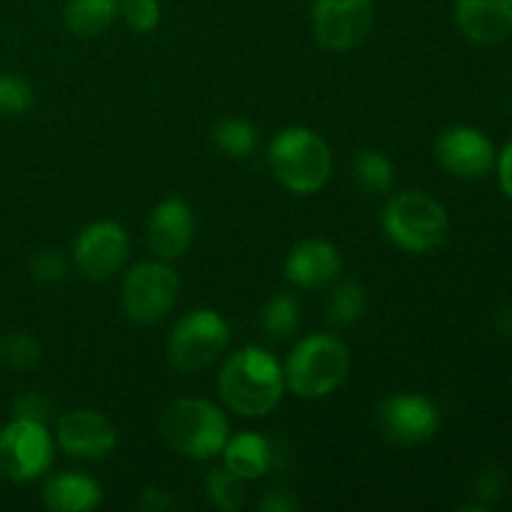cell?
<instances>
[{
	"instance_id": "3957f363",
	"label": "cell",
	"mask_w": 512,
	"mask_h": 512,
	"mask_svg": "<svg viewBox=\"0 0 512 512\" xmlns=\"http://www.w3.org/2000/svg\"><path fill=\"white\" fill-rule=\"evenodd\" d=\"M268 165L285 190L315 195L333 175V153L320 133L305 125H288L268 145Z\"/></svg>"
},
{
	"instance_id": "f546056e",
	"label": "cell",
	"mask_w": 512,
	"mask_h": 512,
	"mask_svg": "<svg viewBox=\"0 0 512 512\" xmlns=\"http://www.w3.org/2000/svg\"><path fill=\"white\" fill-rule=\"evenodd\" d=\"M13 418L38 420L48 425L50 420V400L40 393H25L13 403Z\"/></svg>"
},
{
	"instance_id": "4dcf8cb0",
	"label": "cell",
	"mask_w": 512,
	"mask_h": 512,
	"mask_svg": "<svg viewBox=\"0 0 512 512\" xmlns=\"http://www.w3.org/2000/svg\"><path fill=\"white\" fill-rule=\"evenodd\" d=\"M303 508L298 493L288 485H275V488L265 490L263 500H260V510L263 512H298Z\"/></svg>"
},
{
	"instance_id": "277c9868",
	"label": "cell",
	"mask_w": 512,
	"mask_h": 512,
	"mask_svg": "<svg viewBox=\"0 0 512 512\" xmlns=\"http://www.w3.org/2000/svg\"><path fill=\"white\" fill-rule=\"evenodd\" d=\"M283 370L285 385L298 398H330L348 380L350 350L335 333H310L295 343Z\"/></svg>"
},
{
	"instance_id": "44dd1931",
	"label": "cell",
	"mask_w": 512,
	"mask_h": 512,
	"mask_svg": "<svg viewBox=\"0 0 512 512\" xmlns=\"http://www.w3.org/2000/svg\"><path fill=\"white\" fill-rule=\"evenodd\" d=\"M260 328L270 340H288L300 328V303L293 293H273L260 308Z\"/></svg>"
},
{
	"instance_id": "9a60e30c",
	"label": "cell",
	"mask_w": 512,
	"mask_h": 512,
	"mask_svg": "<svg viewBox=\"0 0 512 512\" xmlns=\"http://www.w3.org/2000/svg\"><path fill=\"white\" fill-rule=\"evenodd\" d=\"M283 273L295 288H330L343 273V255L330 240H303L288 253Z\"/></svg>"
},
{
	"instance_id": "7c38bea8",
	"label": "cell",
	"mask_w": 512,
	"mask_h": 512,
	"mask_svg": "<svg viewBox=\"0 0 512 512\" xmlns=\"http://www.w3.org/2000/svg\"><path fill=\"white\" fill-rule=\"evenodd\" d=\"M435 160L445 173L460 180H480L495 170V143L473 125H450L435 140Z\"/></svg>"
},
{
	"instance_id": "d6986e66",
	"label": "cell",
	"mask_w": 512,
	"mask_h": 512,
	"mask_svg": "<svg viewBox=\"0 0 512 512\" xmlns=\"http://www.w3.org/2000/svg\"><path fill=\"white\" fill-rule=\"evenodd\" d=\"M118 20V0H68L63 23L78 38H98Z\"/></svg>"
},
{
	"instance_id": "5bb4252c",
	"label": "cell",
	"mask_w": 512,
	"mask_h": 512,
	"mask_svg": "<svg viewBox=\"0 0 512 512\" xmlns=\"http://www.w3.org/2000/svg\"><path fill=\"white\" fill-rule=\"evenodd\" d=\"M195 240V213L188 200L165 198L150 210L145 245L158 260H178Z\"/></svg>"
},
{
	"instance_id": "4fadbf2b",
	"label": "cell",
	"mask_w": 512,
	"mask_h": 512,
	"mask_svg": "<svg viewBox=\"0 0 512 512\" xmlns=\"http://www.w3.org/2000/svg\"><path fill=\"white\" fill-rule=\"evenodd\" d=\"M55 443L75 460H105L118 445L115 425L103 413L90 408L68 410L55 423Z\"/></svg>"
},
{
	"instance_id": "8fae6325",
	"label": "cell",
	"mask_w": 512,
	"mask_h": 512,
	"mask_svg": "<svg viewBox=\"0 0 512 512\" xmlns=\"http://www.w3.org/2000/svg\"><path fill=\"white\" fill-rule=\"evenodd\" d=\"M375 423L388 443L415 448L435 438L440 430V410L425 395L398 393L375 408Z\"/></svg>"
},
{
	"instance_id": "ac0fdd59",
	"label": "cell",
	"mask_w": 512,
	"mask_h": 512,
	"mask_svg": "<svg viewBox=\"0 0 512 512\" xmlns=\"http://www.w3.org/2000/svg\"><path fill=\"white\" fill-rule=\"evenodd\" d=\"M220 455H223L225 468L233 470L245 483L265 478L275 465L273 443L265 435L255 433V430H243L238 435H230Z\"/></svg>"
},
{
	"instance_id": "1f68e13d",
	"label": "cell",
	"mask_w": 512,
	"mask_h": 512,
	"mask_svg": "<svg viewBox=\"0 0 512 512\" xmlns=\"http://www.w3.org/2000/svg\"><path fill=\"white\" fill-rule=\"evenodd\" d=\"M495 175H498V185L505 193V198L512 200V140L503 150H498V160H495Z\"/></svg>"
},
{
	"instance_id": "836d02e7",
	"label": "cell",
	"mask_w": 512,
	"mask_h": 512,
	"mask_svg": "<svg viewBox=\"0 0 512 512\" xmlns=\"http://www.w3.org/2000/svg\"><path fill=\"white\" fill-rule=\"evenodd\" d=\"M495 328H498V333L512 338V308H500L495 313Z\"/></svg>"
},
{
	"instance_id": "7a4b0ae2",
	"label": "cell",
	"mask_w": 512,
	"mask_h": 512,
	"mask_svg": "<svg viewBox=\"0 0 512 512\" xmlns=\"http://www.w3.org/2000/svg\"><path fill=\"white\" fill-rule=\"evenodd\" d=\"M158 433L173 453L205 463L223 453L230 438V420L213 400L178 398L160 413Z\"/></svg>"
},
{
	"instance_id": "7402d4cb",
	"label": "cell",
	"mask_w": 512,
	"mask_h": 512,
	"mask_svg": "<svg viewBox=\"0 0 512 512\" xmlns=\"http://www.w3.org/2000/svg\"><path fill=\"white\" fill-rule=\"evenodd\" d=\"M353 180L365 193H390L395 185L393 160L378 148H360L353 158Z\"/></svg>"
},
{
	"instance_id": "d4e9b609",
	"label": "cell",
	"mask_w": 512,
	"mask_h": 512,
	"mask_svg": "<svg viewBox=\"0 0 512 512\" xmlns=\"http://www.w3.org/2000/svg\"><path fill=\"white\" fill-rule=\"evenodd\" d=\"M43 358L40 343L28 333H10L0 340V363L8 365L10 370H33Z\"/></svg>"
},
{
	"instance_id": "30bf717a",
	"label": "cell",
	"mask_w": 512,
	"mask_h": 512,
	"mask_svg": "<svg viewBox=\"0 0 512 512\" xmlns=\"http://www.w3.org/2000/svg\"><path fill=\"white\" fill-rule=\"evenodd\" d=\"M130 258V235L115 220L85 225L73 243V265L85 280L103 283L115 278Z\"/></svg>"
},
{
	"instance_id": "f1b7e54d",
	"label": "cell",
	"mask_w": 512,
	"mask_h": 512,
	"mask_svg": "<svg viewBox=\"0 0 512 512\" xmlns=\"http://www.w3.org/2000/svg\"><path fill=\"white\" fill-rule=\"evenodd\" d=\"M505 475L503 470H495V468H485L480 470L478 478H475L473 490H475V498L480 500L485 510L493 508L500 498L505 495Z\"/></svg>"
},
{
	"instance_id": "52a82bcc",
	"label": "cell",
	"mask_w": 512,
	"mask_h": 512,
	"mask_svg": "<svg viewBox=\"0 0 512 512\" xmlns=\"http://www.w3.org/2000/svg\"><path fill=\"white\" fill-rule=\"evenodd\" d=\"M180 298V278L168 260H143L125 273L120 285V305L130 323H160L173 313Z\"/></svg>"
},
{
	"instance_id": "9c48e42d",
	"label": "cell",
	"mask_w": 512,
	"mask_h": 512,
	"mask_svg": "<svg viewBox=\"0 0 512 512\" xmlns=\"http://www.w3.org/2000/svg\"><path fill=\"white\" fill-rule=\"evenodd\" d=\"M375 23L373 0H313L310 28L325 50L348 53L370 35Z\"/></svg>"
},
{
	"instance_id": "ba28073f",
	"label": "cell",
	"mask_w": 512,
	"mask_h": 512,
	"mask_svg": "<svg viewBox=\"0 0 512 512\" xmlns=\"http://www.w3.org/2000/svg\"><path fill=\"white\" fill-rule=\"evenodd\" d=\"M55 460V438L48 425L13 418L0 428V480L33 483L43 478Z\"/></svg>"
},
{
	"instance_id": "83f0119b",
	"label": "cell",
	"mask_w": 512,
	"mask_h": 512,
	"mask_svg": "<svg viewBox=\"0 0 512 512\" xmlns=\"http://www.w3.org/2000/svg\"><path fill=\"white\" fill-rule=\"evenodd\" d=\"M68 273V260L60 255V250H40L30 260V275H33L38 283L53 285L60 283Z\"/></svg>"
},
{
	"instance_id": "e0dca14e",
	"label": "cell",
	"mask_w": 512,
	"mask_h": 512,
	"mask_svg": "<svg viewBox=\"0 0 512 512\" xmlns=\"http://www.w3.org/2000/svg\"><path fill=\"white\" fill-rule=\"evenodd\" d=\"M40 498L45 508L53 512H88L103 503V488L90 475L65 470L45 480Z\"/></svg>"
},
{
	"instance_id": "484cf974",
	"label": "cell",
	"mask_w": 512,
	"mask_h": 512,
	"mask_svg": "<svg viewBox=\"0 0 512 512\" xmlns=\"http://www.w3.org/2000/svg\"><path fill=\"white\" fill-rule=\"evenodd\" d=\"M35 90L30 80L18 73H0V113L23 115L33 108Z\"/></svg>"
},
{
	"instance_id": "d6a6232c",
	"label": "cell",
	"mask_w": 512,
	"mask_h": 512,
	"mask_svg": "<svg viewBox=\"0 0 512 512\" xmlns=\"http://www.w3.org/2000/svg\"><path fill=\"white\" fill-rule=\"evenodd\" d=\"M140 508L148 510V512H160L165 508H170V495L168 490L163 488H148L140 498Z\"/></svg>"
},
{
	"instance_id": "5b68a950",
	"label": "cell",
	"mask_w": 512,
	"mask_h": 512,
	"mask_svg": "<svg viewBox=\"0 0 512 512\" xmlns=\"http://www.w3.org/2000/svg\"><path fill=\"white\" fill-rule=\"evenodd\" d=\"M383 233L405 253H433L450 238V215L440 200L423 190H403L385 203Z\"/></svg>"
},
{
	"instance_id": "2e32d148",
	"label": "cell",
	"mask_w": 512,
	"mask_h": 512,
	"mask_svg": "<svg viewBox=\"0 0 512 512\" xmlns=\"http://www.w3.org/2000/svg\"><path fill=\"white\" fill-rule=\"evenodd\" d=\"M455 25L475 45H498L512 35V0H455Z\"/></svg>"
},
{
	"instance_id": "4316f807",
	"label": "cell",
	"mask_w": 512,
	"mask_h": 512,
	"mask_svg": "<svg viewBox=\"0 0 512 512\" xmlns=\"http://www.w3.org/2000/svg\"><path fill=\"white\" fill-rule=\"evenodd\" d=\"M160 15V0H118V18L138 35L153 33L160 25Z\"/></svg>"
},
{
	"instance_id": "8992f818",
	"label": "cell",
	"mask_w": 512,
	"mask_h": 512,
	"mask_svg": "<svg viewBox=\"0 0 512 512\" xmlns=\"http://www.w3.org/2000/svg\"><path fill=\"white\" fill-rule=\"evenodd\" d=\"M230 345V325L210 308L188 310L173 325L165 343V355L175 373L198 375L213 368Z\"/></svg>"
},
{
	"instance_id": "cb8c5ba5",
	"label": "cell",
	"mask_w": 512,
	"mask_h": 512,
	"mask_svg": "<svg viewBox=\"0 0 512 512\" xmlns=\"http://www.w3.org/2000/svg\"><path fill=\"white\" fill-rule=\"evenodd\" d=\"M205 500L220 512H238L245 505V480L238 478L233 470L213 468L205 475L203 483Z\"/></svg>"
},
{
	"instance_id": "6da1fadb",
	"label": "cell",
	"mask_w": 512,
	"mask_h": 512,
	"mask_svg": "<svg viewBox=\"0 0 512 512\" xmlns=\"http://www.w3.org/2000/svg\"><path fill=\"white\" fill-rule=\"evenodd\" d=\"M285 390L283 363L258 345L230 353L218 373L220 400L240 418H265L278 408Z\"/></svg>"
},
{
	"instance_id": "603a6c76",
	"label": "cell",
	"mask_w": 512,
	"mask_h": 512,
	"mask_svg": "<svg viewBox=\"0 0 512 512\" xmlns=\"http://www.w3.org/2000/svg\"><path fill=\"white\" fill-rule=\"evenodd\" d=\"M213 143L228 158L245 160L258 148V128L243 118H223L213 128Z\"/></svg>"
},
{
	"instance_id": "ffe728a7",
	"label": "cell",
	"mask_w": 512,
	"mask_h": 512,
	"mask_svg": "<svg viewBox=\"0 0 512 512\" xmlns=\"http://www.w3.org/2000/svg\"><path fill=\"white\" fill-rule=\"evenodd\" d=\"M365 308H368V293L355 280H345V283L335 280L325 295V320L333 328L355 325L365 315Z\"/></svg>"
}]
</instances>
